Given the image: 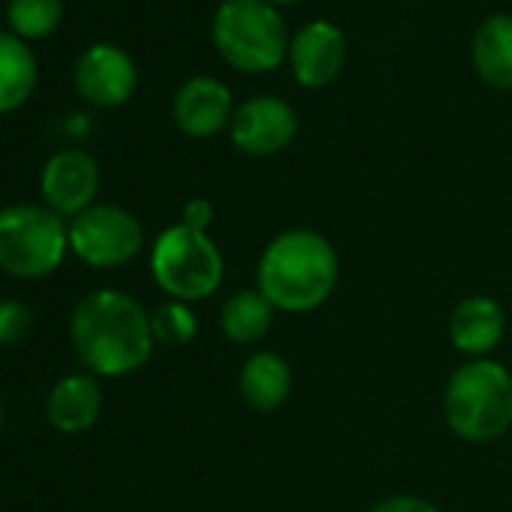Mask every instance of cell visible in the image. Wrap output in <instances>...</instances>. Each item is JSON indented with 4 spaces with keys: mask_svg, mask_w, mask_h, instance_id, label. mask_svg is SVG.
<instances>
[{
    "mask_svg": "<svg viewBox=\"0 0 512 512\" xmlns=\"http://www.w3.org/2000/svg\"><path fill=\"white\" fill-rule=\"evenodd\" d=\"M70 341L91 374L124 377L151 359V314L121 290H97L76 305Z\"/></svg>",
    "mask_w": 512,
    "mask_h": 512,
    "instance_id": "obj_1",
    "label": "cell"
},
{
    "mask_svg": "<svg viewBox=\"0 0 512 512\" xmlns=\"http://www.w3.org/2000/svg\"><path fill=\"white\" fill-rule=\"evenodd\" d=\"M338 281L341 260L335 244L308 226L275 235L256 263V290L284 314H308L323 308Z\"/></svg>",
    "mask_w": 512,
    "mask_h": 512,
    "instance_id": "obj_2",
    "label": "cell"
},
{
    "mask_svg": "<svg viewBox=\"0 0 512 512\" xmlns=\"http://www.w3.org/2000/svg\"><path fill=\"white\" fill-rule=\"evenodd\" d=\"M443 419L464 443H494L512 428V368L494 359H467L443 389Z\"/></svg>",
    "mask_w": 512,
    "mask_h": 512,
    "instance_id": "obj_3",
    "label": "cell"
},
{
    "mask_svg": "<svg viewBox=\"0 0 512 512\" xmlns=\"http://www.w3.org/2000/svg\"><path fill=\"white\" fill-rule=\"evenodd\" d=\"M290 25L266 0H220L211 16V46L238 73L266 76L287 64Z\"/></svg>",
    "mask_w": 512,
    "mask_h": 512,
    "instance_id": "obj_4",
    "label": "cell"
},
{
    "mask_svg": "<svg viewBox=\"0 0 512 512\" xmlns=\"http://www.w3.org/2000/svg\"><path fill=\"white\" fill-rule=\"evenodd\" d=\"M223 253L208 232L175 223L163 229L151 247V275L175 302H202L223 284Z\"/></svg>",
    "mask_w": 512,
    "mask_h": 512,
    "instance_id": "obj_5",
    "label": "cell"
},
{
    "mask_svg": "<svg viewBox=\"0 0 512 512\" xmlns=\"http://www.w3.org/2000/svg\"><path fill=\"white\" fill-rule=\"evenodd\" d=\"M70 250V226L46 205L0 208V269L22 281L52 275Z\"/></svg>",
    "mask_w": 512,
    "mask_h": 512,
    "instance_id": "obj_6",
    "label": "cell"
},
{
    "mask_svg": "<svg viewBox=\"0 0 512 512\" xmlns=\"http://www.w3.org/2000/svg\"><path fill=\"white\" fill-rule=\"evenodd\" d=\"M145 229L139 217L121 205L94 202L70 220V250L94 269H118L142 253Z\"/></svg>",
    "mask_w": 512,
    "mask_h": 512,
    "instance_id": "obj_7",
    "label": "cell"
},
{
    "mask_svg": "<svg viewBox=\"0 0 512 512\" xmlns=\"http://www.w3.org/2000/svg\"><path fill=\"white\" fill-rule=\"evenodd\" d=\"M299 136V112L284 97L260 94L235 106L229 139L244 157H275Z\"/></svg>",
    "mask_w": 512,
    "mask_h": 512,
    "instance_id": "obj_8",
    "label": "cell"
},
{
    "mask_svg": "<svg viewBox=\"0 0 512 512\" xmlns=\"http://www.w3.org/2000/svg\"><path fill=\"white\" fill-rule=\"evenodd\" d=\"M73 85L85 103L97 109H118L136 94L139 67L127 49L115 43H94L76 58Z\"/></svg>",
    "mask_w": 512,
    "mask_h": 512,
    "instance_id": "obj_9",
    "label": "cell"
},
{
    "mask_svg": "<svg viewBox=\"0 0 512 512\" xmlns=\"http://www.w3.org/2000/svg\"><path fill=\"white\" fill-rule=\"evenodd\" d=\"M347 34L329 19H314L293 31L287 67L293 79L308 91H323L335 85L347 67Z\"/></svg>",
    "mask_w": 512,
    "mask_h": 512,
    "instance_id": "obj_10",
    "label": "cell"
},
{
    "mask_svg": "<svg viewBox=\"0 0 512 512\" xmlns=\"http://www.w3.org/2000/svg\"><path fill=\"white\" fill-rule=\"evenodd\" d=\"M100 190V166L97 160L82 148H64L55 151L40 175V193L46 199V208H52L61 217H76L85 208L94 205V196Z\"/></svg>",
    "mask_w": 512,
    "mask_h": 512,
    "instance_id": "obj_11",
    "label": "cell"
},
{
    "mask_svg": "<svg viewBox=\"0 0 512 512\" xmlns=\"http://www.w3.org/2000/svg\"><path fill=\"white\" fill-rule=\"evenodd\" d=\"M232 115V91L217 76H190L172 97V121L190 139H211L229 130Z\"/></svg>",
    "mask_w": 512,
    "mask_h": 512,
    "instance_id": "obj_12",
    "label": "cell"
},
{
    "mask_svg": "<svg viewBox=\"0 0 512 512\" xmlns=\"http://www.w3.org/2000/svg\"><path fill=\"white\" fill-rule=\"evenodd\" d=\"M506 335V311L491 296H467L449 314V341L467 359H488Z\"/></svg>",
    "mask_w": 512,
    "mask_h": 512,
    "instance_id": "obj_13",
    "label": "cell"
},
{
    "mask_svg": "<svg viewBox=\"0 0 512 512\" xmlns=\"http://www.w3.org/2000/svg\"><path fill=\"white\" fill-rule=\"evenodd\" d=\"M470 64L485 88L512 91V13H491L476 25Z\"/></svg>",
    "mask_w": 512,
    "mask_h": 512,
    "instance_id": "obj_14",
    "label": "cell"
},
{
    "mask_svg": "<svg viewBox=\"0 0 512 512\" xmlns=\"http://www.w3.org/2000/svg\"><path fill=\"white\" fill-rule=\"evenodd\" d=\"M238 392L244 404L256 413H275L287 404L293 392V368L275 350H260L247 356L238 371Z\"/></svg>",
    "mask_w": 512,
    "mask_h": 512,
    "instance_id": "obj_15",
    "label": "cell"
},
{
    "mask_svg": "<svg viewBox=\"0 0 512 512\" xmlns=\"http://www.w3.org/2000/svg\"><path fill=\"white\" fill-rule=\"evenodd\" d=\"M103 410V389L94 374H70L58 380L46 401L49 422L64 434L88 431Z\"/></svg>",
    "mask_w": 512,
    "mask_h": 512,
    "instance_id": "obj_16",
    "label": "cell"
},
{
    "mask_svg": "<svg viewBox=\"0 0 512 512\" xmlns=\"http://www.w3.org/2000/svg\"><path fill=\"white\" fill-rule=\"evenodd\" d=\"M40 82V64L31 43L0 31V115L22 109Z\"/></svg>",
    "mask_w": 512,
    "mask_h": 512,
    "instance_id": "obj_17",
    "label": "cell"
},
{
    "mask_svg": "<svg viewBox=\"0 0 512 512\" xmlns=\"http://www.w3.org/2000/svg\"><path fill=\"white\" fill-rule=\"evenodd\" d=\"M275 308L260 290H238L220 308V332L229 344H256L272 332Z\"/></svg>",
    "mask_w": 512,
    "mask_h": 512,
    "instance_id": "obj_18",
    "label": "cell"
},
{
    "mask_svg": "<svg viewBox=\"0 0 512 512\" xmlns=\"http://www.w3.org/2000/svg\"><path fill=\"white\" fill-rule=\"evenodd\" d=\"M64 22V0H10L7 31L25 43L49 40Z\"/></svg>",
    "mask_w": 512,
    "mask_h": 512,
    "instance_id": "obj_19",
    "label": "cell"
},
{
    "mask_svg": "<svg viewBox=\"0 0 512 512\" xmlns=\"http://www.w3.org/2000/svg\"><path fill=\"white\" fill-rule=\"evenodd\" d=\"M199 332V323H196V314L187 302H163L160 308L151 311V335H154V344H163V347H184L196 338Z\"/></svg>",
    "mask_w": 512,
    "mask_h": 512,
    "instance_id": "obj_20",
    "label": "cell"
},
{
    "mask_svg": "<svg viewBox=\"0 0 512 512\" xmlns=\"http://www.w3.org/2000/svg\"><path fill=\"white\" fill-rule=\"evenodd\" d=\"M34 332V311L19 299H0V347L22 344Z\"/></svg>",
    "mask_w": 512,
    "mask_h": 512,
    "instance_id": "obj_21",
    "label": "cell"
},
{
    "mask_svg": "<svg viewBox=\"0 0 512 512\" xmlns=\"http://www.w3.org/2000/svg\"><path fill=\"white\" fill-rule=\"evenodd\" d=\"M371 512H440V506L419 494H392L383 497Z\"/></svg>",
    "mask_w": 512,
    "mask_h": 512,
    "instance_id": "obj_22",
    "label": "cell"
},
{
    "mask_svg": "<svg viewBox=\"0 0 512 512\" xmlns=\"http://www.w3.org/2000/svg\"><path fill=\"white\" fill-rule=\"evenodd\" d=\"M211 220H214V205L202 196H193L181 211V223L190 229H199V232H208Z\"/></svg>",
    "mask_w": 512,
    "mask_h": 512,
    "instance_id": "obj_23",
    "label": "cell"
},
{
    "mask_svg": "<svg viewBox=\"0 0 512 512\" xmlns=\"http://www.w3.org/2000/svg\"><path fill=\"white\" fill-rule=\"evenodd\" d=\"M266 4H272V7H299V4H305V0H266Z\"/></svg>",
    "mask_w": 512,
    "mask_h": 512,
    "instance_id": "obj_24",
    "label": "cell"
},
{
    "mask_svg": "<svg viewBox=\"0 0 512 512\" xmlns=\"http://www.w3.org/2000/svg\"><path fill=\"white\" fill-rule=\"evenodd\" d=\"M0 425H4V404H0Z\"/></svg>",
    "mask_w": 512,
    "mask_h": 512,
    "instance_id": "obj_25",
    "label": "cell"
}]
</instances>
